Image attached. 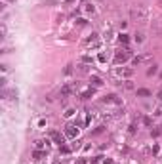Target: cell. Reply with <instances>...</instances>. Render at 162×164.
<instances>
[{"label": "cell", "mask_w": 162, "mask_h": 164, "mask_svg": "<svg viewBox=\"0 0 162 164\" xmlns=\"http://www.w3.org/2000/svg\"><path fill=\"white\" fill-rule=\"evenodd\" d=\"M130 15H132V19L135 23H147L149 21V12H147V8H145L143 4L134 6L132 10H130Z\"/></svg>", "instance_id": "1"}, {"label": "cell", "mask_w": 162, "mask_h": 164, "mask_svg": "<svg viewBox=\"0 0 162 164\" xmlns=\"http://www.w3.org/2000/svg\"><path fill=\"white\" fill-rule=\"evenodd\" d=\"M130 59V48L128 46H124V52L122 50H118L116 55H114V63H124V61Z\"/></svg>", "instance_id": "2"}, {"label": "cell", "mask_w": 162, "mask_h": 164, "mask_svg": "<svg viewBox=\"0 0 162 164\" xmlns=\"http://www.w3.org/2000/svg\"><path fill=\"white\" fill-rule=\"evenodd\" d=\"M76 88H78V84H76V82L65 84V86H63V90H61V95H63V97H67V95H72V94L76 92Z\"/></svg>", "instance_id": "3"}, {"label": "cell", "mask_w": 162, "mask_h": 164, "mask_svg": "<svg viewBox=\"0 0 162 164\" xmlns=\"http://www.w3.org/2000/svg\"><path fill=\"white\" fill-rule=\"evenodd\" d=\"M65 134L69 136V137H76V136H78V128H76L75 124H67V126H65Z\"/></svg>", "instance_id": "4"}, {"label": "cell", "mask_w": 162, "mask_h": 164, "mask_svg": "<svg viewBox=\"0 0 162 164\" xmlns=\"http://www.w3.org/2000/svg\"><path fill=\"white\" fill-rule=\"evenodd\" d=\"M114 75H116V76H126V78H130V76H132L134 75V69H116V71H114Z\"/></svg>", "instance_id": "5"}, {"label": "cell", "mask_w": 162, "mask_h": 164, "mask_svg": "<svg viewBox=\"0 0 162 164\" xmlns=\"http://www.w3.org/2000/svg\"><path fill=\"white\" fill-rule=\"evenodd\" d=\"M103 103H113V105H120V99L114 94H109V95H105L103 97Z\"/></svg>", "instance_id": "6"}, {"label": "cell", "mask_w": 162, "mask_h": 164, "mask_svg": "<svg viewBox=\"0 0 162 164\" xmlns=\"http://www.w3.org/2000/svg\"><path fill=\"white\" fill-rule=\"evenodd\" d=\"M50 137H52V139H54L55 143H59V145H63V143H65V139H63V136H61L59 134V132H50Z\"/></svg>", "instance_id": "7"}, {"label": "cell", "mask_w": 162, "mask_h": 164, "mask_svg": "<svg viewBox=\"0 0 162 164\" xmlns=\"http://www.w3.org/2000/svg\"><path fill=\"white\" fill-rule=\"evenodd\" d=\"M97 40H99V34H97V33H92V37H88V38H86V46H92V44L96 46V44H97Z\"/></svg>", "instance_id": "8"}, {"label": "cell", "mask_w": 162, "mask_h": 164, "mask_svg": "<svg viewBox=\"0 0 162 164\" xmlns=\"http://www.w3.org/2000/svg\"><path fill=\"white\" fill-rule=\"evenodd\" d=\"M90 82H92V88H99V86H103V80L101 78H99V76H92V78H90Z\"/></svg>", "instance_id": "9"}, {"label": "cell", "mask_w": 162, "mask_h": 164, "mask_svg": "<svg viewBox=\"0 0 162 164\" xmlns=\"http://www.w3.org/2000/svg\"><path fill=\"white\" fill-rule=\"evenodd\" d=\"M135 94H137V97H151V95H153V94H151V90H147V88H139Z\"/></svg>", "instance_id": "10"}, {"label": "cell", "mask_w": 162, "mask_h": 164, "mask_svg": "<svg viewBox=\"0 0 162 164\" xmlns=\"http://www.w3.org/2000/svg\"><path fill=\"white\" fill-rule=\"evenodd\" d=\"M93 92H96V88H92V86H90V88H88V90H86L80 97H82V99H90V97L93 95Z\"/></svg>", "instance_id": "11"}, {"label": "cell", "mask_w": 162, "mask_h": 164, "mask_svg": "<svg viewBox=\"0 0 162 164\" xmlns=\"http://www.w3.org/2000/svg\"><path fill=\"white\" fill-rule=\"evenodd\" d=\"M118 40H120V42H122L124 46H126V44H128V40H130V37H128L126 33H120V34H118Z\"/></svg>", "instance_id": "12"}, {"label": "cell", "mask_w": 162, "mask_h": 164, "mask_svg": "<svg viewBox=\"0 0 162 164\" xmlns=\"http://www.w3.org/2000/svg\"><path fill=\"white\" fill-rule=\"evenodd\" d=\"M134 40H135L137 44H141V42L145 40V34H143V33H135V34H134Z\"/></svg>", "instance_id": "13"}, {"label": "cell", "mask_w": 162, "mask_h": 164, "mask_svg": "<svg viewBox=\"0 0 162 164\" xmlns=\"http://www.w3.org/2000/svg\"><path fill=\"white\" fill-rule=\"evenodd\" d=\"M156 73H158V67H156V65H151V67L147 69V76H153Z\"/></svg>", "instance_id": "14"}, {"label": "cell", "mask_w": 162, "mask_h": 164, "mask_svg": "<svg viewBox=\"0 0 162 164\" xmlns=\"http://www.w3.org/2000/svg\"><path fill=\"white\" fill-rule=\"evenodd\" d=\"M33 157H34V160H40V158L44 157V153H42V151L38 149V151H34V153H33Z\"/></svg>", "instance_id": "15"}, {"label": "cell", "mask_w": 162, "mask_h": 164, "mask_svg": "<svg viewBox=\"0 0 162 164\" xmlns=\"http://www.w3.org/2000/svg\"><path fill=\"white\" fill-rule=\"evenodd\" d=\"M59 153H63V155H69V153H71V149H69L67 145H59Z\"/></svg>", "instance_id": "16"}, {"label": "cell", "mask_w": 162, "mask_h": 164, "mask_svg": "<svg viewBox=\"0 0 162 164\" xmlns=\"http://www.w3.org/2000/svg\"><path fill=\"white\" fill-rule=\"evenodd\" d=\"M143 124L147 126V128H151V126H153V120H151L149 116H143Z\"/></svg>", "instance_id": "17"}, {"label": "cell", "mask_w": 162, "mask_h": 164, "mask_svg": "<svg viewBox=\"0 0 162 164\" xmlns=\"http://www.w3.org/2000/svg\"><path fill=\"white\" fill-rule=\"evenodd\" d=\"M44 143H46V141H42V139H38V141H36V149H42V147H44Z\"/></svg>", "instance_id": "18"}, {"label": "cell", "mask_w": 162, "mask_h": 164, "mask_svg": "<svg viewBox=\"0 0 162 164\" xmlns=\"http://www.w3.org/2000/svg\"><path fill=\"white\" fill-rule=\"evenodd\" d=\"M124 88H126V90H132V88H134V84H132V82H130V80H128V82H126V84H124Z\"/></svg>", "instance_id": "19"}, {"label": "cell", "mask_w": 162, "mask_h": 164, "mask_svg": "<svg viewBox=\"0 0 162 164\" xmlns=\"http://www.w3.org/2000/svg\"><path fill=\"white\" fill-rule=\"evenodd\" d=\"M151 134H153V137H156V136H160V134H162V130H153Z\"/></svg>", "instance_id": "20"}, {"label": "cell", "mask_w": 162, "mask_h": 164, "mask_svg": "<svg viewBox=\"0 0 162 164\" xmlns=\"http://www.w3.org/2000/svg\"><path fill=\"white\" fill-rule=\"evenodd\" d=\"M156 115H162V105L158 107V109H156Z\"/></svg>", "instance_id": "21"}, {"label": "cell", "mask_w": 162, "mask_h": 164, "mask_svg": "<svg viewBox=\"0 0 162 164\" xmlns=\"http://www.w3.org/2000/svg\"><path fill=\"white\" fill-rule=\"evenodd\" d=\"M76 164H86V160H84V158H80V160H78Z\"/></svg>", "instance_id": "22"}, {"label": "cell", "mask_w": 162, "mask_h": 164, "mask_svg": "<svg viewBox=\"0 0 162 164\" xmlns=\"http://www.w3.org/2000/svg\"><path fill=\"white\" fill-rule=\"evenodd\" d=\"M158 97H160V99H162V90H160V92H158Z\"/></svg>", "instance_id": "23"}, {"label": "cell", "mask_w": 162, "mask_h": 164, "mask_svg": "<svg viewBox=\"0 0 162 164\" xmlns=\"http://www.w3.org/2000/svg\"><path fill=\"white\" fill-rule=\"evenodd\" d=\"M160 76H162V75H160Z\"/></svg>", "instance_id": "24"}]
</instances>
